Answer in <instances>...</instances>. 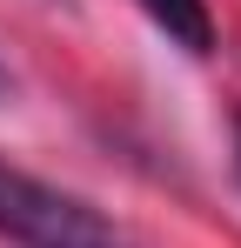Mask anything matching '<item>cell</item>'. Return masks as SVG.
Segmentation results:
<instances>
[{"mask_svg":"<svg viewBox=\"0 0 241 248\" xmlns=\"http://www.w3.org/2000/svg\"><path fill=\"white\" fill-rule=\"evenodd\" d=\"M0 235L20 248H141L114 215L14 161H0Z\"/></svg>","mask_w":241,"mask_h":248,"instance_id":"cell-1","label":"cell"},{"mask_svg":"<svg viewBox=\"0 0 241 248\" xmlns=\"http://www.w3.org/2000/svg\"><path fill=\"white\" fill-rule=\"evenodd\" d=\"M141 14H148L174 47H188V54H208V47H214V14H208V0H141Z\"/></svg>","mask_w":241,"mask_h":248,"instance_id":"cell-2","label":"cell"}]
</instances>
